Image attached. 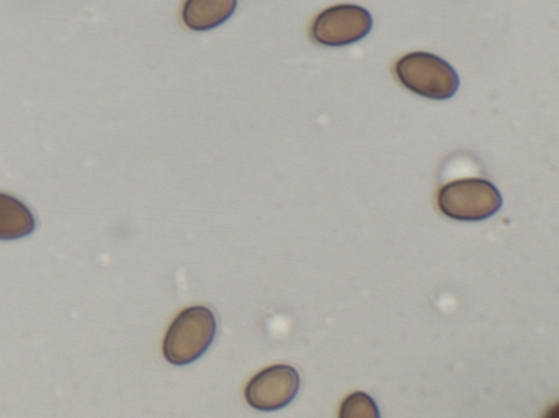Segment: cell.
<instances>
[{"mask_svg":"<svg viewBox=\"0 0 559 418\" xmlns=\"http://www.w3.org/2000/svg\"><path fill=\"white\" fill-rule=\"evenodd\" d=\"M216 319L204 306L180 311L170 323L164 341L163 355L174 366H187L199 359L212 345Z\"/></svg>","mask_w":559,"mask_h":418,"instance_id":"6da1fadb","label":"cell"},{"mask_svg":"<svg viewBox=\"0 0 559 418\" xmlns=\"http://www.w3.org/2000/svg\"><path fill=\"white\" fill-rule=\"evenodd\" d=\"M394 71L404 87L429 99H449L460 86L454 68L441 57L426 51L406 53L397 60Z\"/></svg>","mask_w":559,"mask_h":418,"instance_id":"7a4b0ae2","label":"cell"},{"mask_svg":"<svg viewBox=\"0 0 559 418\" xmlns=\"http://www.w3.org/2000/svg\"><path fill=\"white\" fill-rule=\"evenodd\" d=\"M437 203L440 212L449 218L478 222L495 215L503 200L489 180L464 178L444 184L438 192Z\"/></svg>","mask_w":559,"mask_h":418,"instance_id":"3957f363","label":"cell"},{"mask_svg":"<svg viewBox=\"0 0 559 418\" xmlns=\"http://www.w3.org/2000/svg\"><path fill=\"white\" fill-rule=\"evenodd\" d=\"M372 16L360 5L343 3L320 12L312 25L311 37L320 45L340 47L366 37L372 28Z\"/></svg>","mask_w":559,"mask_h":418,"instance_id":"277c9868","label":"cell"},{"mask_svg":"<svg viewBox=\"0 0 559 418\" xmlns=\"http://www.w3.org/2000/svg\"><path fill=\"white\" fill-rule=\"evenodd\" d=\"M299 386L300 377L294 367L272 365L250 379L245 389V398L257 410L274 411L293 402Z\"/></svg>","mask_w":559,"mask_h":418,"instance_id":"5b68a950","label":"cell"},{"mask_svg":"<svg viewBox=\"0 0 559 418\" xmlns=\"http://www.w3.org/2000/svg\"><path fill=\"white\" fill-rule=\"evenodd\" d=\"M238 0H186L181 16L190 29L209 31L225 23L235 12Z\"/></svg>","mask_w":559,"mask_h":418,"instance_id":"8992f818","label":"cell"},{"mask_svg":"<svg viewBox=\"0 0 559 418\" xmlns=\"http://www.w3.org/2000/svg\"><path fill=\"white\" fill-rule=\"evenodd\" d=\"M36 223L31 210L19 199L0 192V240L31 235Z\"/></svg>","mask_w":559,"mask_h":418,"instance_id":"52a82bcc","label":"cell"},{"mask_svg":"<svg viewBox=\"0 0 559 418\" xmlns=\"http://www.w3.org/2000/svg\"><path fill=\"white\" fill-rule=\"evenodd\" d=\"M379 416V408L373 398L364 392H354L348 395L340 409V417L342 418H378Z\"/></svg>","mask_w":559,"mask_h":418,"instance_id":"ba28073f","label":"cell"}]
</instances>
